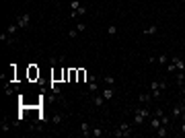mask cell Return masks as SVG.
<instances>
[{"mask_svg":"<svg viewBox=\"0 0 185 138\" xmlns=\"http://www.w3.org/2000/svg\"><path fill=\"white\" fill-rule=\"evenodd\" d=\"M152 115H156V118H162V115H165V111L158 107V109H154V114H152Z\"/></svg>","mask_w":185,"mask_h":138,"instance_id":"cell-24","label":"cell"},{"mask_svg":"<svg viewBox=\"0 0 185 138\" xmlns=\"http://www.w3.org/2000/svg\"><path fill=\"white\" fill-rule=\"evenodd\" d=\"M91 132H92L91 126H88L87 122H80V134H82V136H91Z\"/></svg>","mask_w":185,"mask_h":138,"instance_id":"cell-12","label":"cell"},{"mask_svg":"<svg viewBox=\"0 0 185 138\" xmlns=\"http://www.w3.org/2000/svg\"><path fill=\"white\" fill-rule=\"evenodd\" d=\"M138 101H140L142 105H148V103L152 101V95H150V93H142L140 97H138Z\"/></svg>","mask_w":185,"mask_h":138,"instance_id":"cell-14","label":"cell"},{"mask_svg":"<svg viewBox=\"0 0 185 138\" xmlns=\"http://www.w3.org/2000/svg\"><path fill=\"white\" fill-rule=\"evenodd\" d=\"M175 83L179 84V87H183V84H185V72L177 70V72H175Z\"/></svg>","mask_w":185,"mask_h":138,"instance_id":"cell-13","label":"cell"},{"mask_svg":"<svg viewBox=\"0 0 185 138\" xmlns=\"http://www.w3.org/2000/svg\"><path fill=\"white\" fill-rule=\"evenodd\" d=\"M62 122H64V115H54V124L56 126H62Z\"/></svg>","mask_w":185,"mask_h":138,"instance_id":"cell-23","label":"cell"},{"mask_svg":"<svg viewBox=\"0 0 185 138\" xmlns=\"http://www.w3.org/2000/svg\"><path fill=\"white\" fill-rule=\"evenodd\" d=\"M132 124H128V122H123V124H119V126H117L115 128V132H113V136H117V138H128V136H132Z\"/></svg>","mask_w":185,"mask_h":138,"instance_id":"cell-2","label":"cell"},{"mask_svg":"<svg viewBox=\"0 0 185 138\" xmlns=\"http://www.w3.org/2000/svg\"><path fill=\"white\" fill-rule=\"evenodd\" d=\"M17 25H19L21 29H29V27H31V15H29V13H25V15L17 17Z\"/></svg>","mask_w":185,"mask_h":138,"instance_id":"cell-4","label":"cell"},{"mask_svg":"<svg viewBox=\"0 0 185 138\" xmlns=\"http://www.w3.org/2000/svg\"><path fill=\"white\" fill-rule=\"evenodd\" d=\"M148 62H150V64H161V66H167L169 64V56H165V54H158V56H150V58H148Z\"/></svg>","mask_w":185,"mask_h":138,"instance_id":"cell-5","label":"cell"},{"mask_svg":"<svg viewBox=\"0 0 185 138\" xmlns=\"http://www.w3.org/2000/svg\"><path fill=\"white\" fill-rule=\"evenodd\" d=\"M80 8V0H70V10Z\"/></svg>","mask_w":185,"mask_h":138,"instance_id":"cell-21","label":"cell"},{"mask_svg":"<svg viewBox=\"0 0 185 138\" xmlns=\"http://www.w3.org/2000/svg\"><path fill=\"white\" fill-rule=\"evenodd\" d=\"M161 124H162V126H169V118H167V115H162V118H161Z\"/></svg>","mask_w":185,"mask_h":138,"instance_id":"cell-26","label":"cell"},{"mask_svg":"<svg viewBox=\"0 0 185 138\" xmlns=\"http://www.w3.org/2000/svg\"><path fill=\"white\" fill-rule=\"evenodd\" d=\"M181 134H185V120H183V124H181Z\"/></svg>","mask_w":185,"mask_h":138,"instance_id":"cell-28","label":"cell"},{"mask_svg":"<svg viewBox=\"0 0 185 138\" xmlns=\"http://www.w3.org/2000/svg\"><path fill=\"white\" fill-rule=\"evenodd\" d=\"M74 29L78 31V33H82V31H87V23H76V27Z\"/></svg>","mask_w":185,"mask_h":138,"instance_id":"cell-22","label":"cell"},{"mask_svg":"<svg viewBox=\"0 0 185 138\" xmlns=\"http://www.w3.org/2000/svg\"><path fill=\"white\" fill-rule=\"evenodd\" d=\"M103 83L107 84V87H115V79H113L111 74H107V76H103Z\"/></svg>","mask_w":185,"mask_h":138,"instance_id":"cell-18","label":"cell"},{"mask_svg":"<svg viewBox=\"0 0 185 138\" xmlns=\"http://www.w3.org/2000/svg\"><path fill=\"white\" fill-rule=\"evenodd\" d=\"M68 35H70V37H72V39H74V37H76V35H78V31H76V29H70V31H68Z\"/></svg>","mask_w":185,"mask_h":138,"instance_id":"cell-27","label":"cell"},{"mask_svg":"<svg viewBox=\"0 0 185 138\" xmlns=\"http://www.w3.org/2000/svg\"><path fill=\"white\" fill-rule=\"evenodd\" d=\"M158 126H161V118H156V115H150V128H152V132H154Z\"/></svg>","mask_w":185,"mask_h":138,"instance_id":"cell-16","label":"cell"},{"mask_svg":"<svg viewBox=\"0 0 185 138\" xmlns=\"http://www.w3.org/2000/svg\"><path fill=\"white\" fill-rule=\"evenodd\" d=\"M171 62L175 64V68H177V70H181V72H185V60H181L179 56H173V58H171Z\"/></svg>","mask_w":185,"mask_h":138,"instance_id":"cell-6","label":"cell"},{"mask_svg":"<svg viewBox=\"0 0 185 138\" xmlns=\"http://www.w3.org/2000/svg\"><path fill=\"white\" fill-rule=\"evenodd\" d=\"M150 115H152V111H150V107H148V105H142V107H136V109H134V122H136L138 126H140V124H144L148 118H150Z\"/></svg>","mask_w":185,"mask_h":138,"instance_id":"cell-1","label":"cell"},{"mask_svg":"<svg viewBox=\"0 0 185 138\" xmlns=\"http://www.w3.org/2000/svg\"><path fill=\"white\" fill-rule=\"evenodd\" d=\"M0 128L4 130V132H8V130H10V124L8 122H2V124H0Z\"/></svg>","mask_w":185,"mask_h":138,"instance_id":"cell-25","label":"cell"},{"mask_svg":"<svg viewBox=\"0 0 185 138\" xmlns=\"http://www.w3.org/2000/svg\"><path fill=\"white\" fill-rule=\"evenodd\" d=\"M181 120H185V105H183V111H181Z\"/></svg>","mask_w":185,"mask_h":138,"instance_id":"cell-29","label":"cell"},{"mask_svg":"<svg viewBox=\"0 0 185 138\" xmlns=\"http://www.w3.org/2000/svg\"><path fill=\"white\" fill-rule=\"evenodd\" d=\"M19 29H21V27L17 25V21H15V23H10V25H8V29H6V33H8V35H15Z\"/></svg>","mask_w":185,"mask_h":138,"instance_id":"cell-17","label":"cell"},{"mask_svg":"<svg viewBox=\"0 0 185 138\" xmlns=\"http://www.w3.org/2000/svg\"><path fill=\"white\" fill-rule=\"evenodd\" d=\"M117 33V25H109V27H107V35H111V37H113V35H115Z\"/></svg>","mask_w":185,"mask_h":138,"instance_id":"cell-19","label":"cell"},{"mask_svg":"<svg viewBox=\"0 0 185 138\" xmlns=\"http://www.w3.org/2000/svg\"><path fill=\"white\" fill-rule=\"evenodd\" d=\"M183 105H185V103H177L175 107H173V111H171V120H179V118H181V111H183Z\"/></svg>","mask_w":185,"mask_h":138,"instance_id":"cell-7","label":"cell"},{"mask_svg":"<svg viewBox=\"0 0 185 138\" xmlns=\"http://www.w3.org/2000/svg\"><path fill=\"white\" fill-rule=\"evenodd\" d=\"M82 15H87V6H80V8H76V10H70V19H78V17H82Z\"/></svg>","mask_w":185,"mask_h":138,"instance_id":"cell-9","label":"cell"},{"mask_svg":"<svg viewBox=\"0 0 185 138\" xmlns=\"http://www.w3.org/2000/svg\"><path fill=\"white\" fill-rule=\"evenodd\" d=\"M103 103H105V97H103V95H99V93L92 95V105H95L97 109H101V107H103Z\"/></svg>","mask_w":185,"mask_h":138,"instance_id":"cell-8","label":"cell"},{"mask_svg":"<svg viewBox=\"0 0 185 138\" xmlns=\"http://www.w3.org/2000/svg\"><path fill=\"white\" fill-rule=\"evenodd\" d=\"M91 136H103V128H99V126H95L91 132Z\"/></svg>","mask_w":185,"mask_h":138,"instance_id":"cell-20","label":"cell"},{"mask_svg":"<svg viewBox=\"0 0 185 138\" xmlns=\"http://www.w3.org/2000/svg\"><path fill=\"white\" fill-rule=\"evenodd\" d=\"M154 33H158V27H156V25H148V27L142 29V35H154Z\"/></svg>","mask_w":185,"mask_h":138,"instance_id":"cell-11","label":"cell"},{"mask_svg":"<svg viewBox=\"0 0 185 138\" xmlns=\"http://www.w3.org/2000/svg\"><path fill=\"white\" fill-rule=\"evenodd\" d=\"M154 134H156L158 138H165L167 134H169V126H162V124H161V126H158V128L154 130Z\"/></svg>","mask_w":185,"mask_h":138,"instance_id":"cell-10","label":"cell"},{"mask_svg":"<svg viewBox=\"0 0 185 138\" xmlns=\"http://www.w3.org/2000/svg\"><path fill=\"white\" fill-rule=\"evenodd\" d=\"M167 89V83H161V80H156V83H150V95L152 99H161L162 91Z\"/></svg>","mask_w":185,"mask_h":138,"instance_id":"cell-3","label":"cell"},{"mask_svg":"<svg viewBox=\"0 0 185 138\" xmlns=\"http://www.w3.org/2000/svg\"><path fill=\"white\" fill-rule=\"evenodd\" d=\"M103 97H105V101H107V99H111L113 95H115V89H113V87H107V89H103Z\"/></svg>","mask_w":185,"mask_h":138,"instance_id":"cell-15","label":"cell"}]
</instances>
